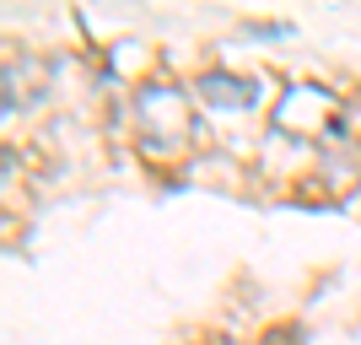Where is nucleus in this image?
Returning a JSON list of instances; mask_svg holds the SVG:
<instances>
[{
	"label": "nucleus",
	"mask_w": 361,
	"mask_h": 345,
	"mask_svg": "<svg viewBox=\"0 0 361 345\" xmlns=\"http://www.w3.org/2000/svg\"><path fill=\"white\" fill-rule=\"evenodd\" d=\"M275 130H286V135H297V140H313V135H324V130L340 135V114H334V103L318 87H297L286 103L275 108Z\"/></svg>",
	"instance_id": "obj_2"
},
{
	"label": "nucleus",
	"mask_w": 361,
	"mask_h": 345,
	"mask_svg": "<svg viewBox=\"0 0 361 345\" xmlns=\"http://www.w3.org/2000/svg\"><path fill=\"white\" fill-rule=\"evenodd\" d=\"M200 97L211 108H248L254 103V81L248 75H232V71H211V75H200Z\"/></svg>",
	"instance_id": "obj_3"
},
{
	"label": "nucleus",
	"mask_w": 361,
	"mask_h": 345,
	"mask_svg": "<svg viewBox=\"0 0 361 345\" xmlns=\"http://www.w3.org/2000/svg\"><path fill=\"white\" fill-rule=\"evenodd\" d=\"M140 124H146V151L151 157H167V151H183L189 135H200L195 108L178 87H140Z\"/></svg>",
	"instance_id": "obj_1"
}]
</instances>
